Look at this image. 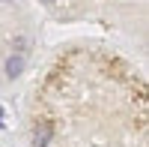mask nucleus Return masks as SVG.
I'll return each mask as SVG.
<instances>
[{"instance_id":"nucleus-1","label":"nucleus","mask_w":149,"mask_h":147,"mask_svg":"<svg viewBox=\"0 0 149 147\" xmlns=\"http://www.w3.org/2000/svg\"><path fill=\"white\" fill-rule=\"evenodd\" d=\"M21 66H24V60H21V57H12L9 63H6V72H9V75H18Z\"/></svg>"}]
</instances>
